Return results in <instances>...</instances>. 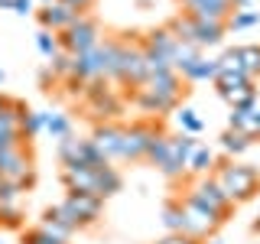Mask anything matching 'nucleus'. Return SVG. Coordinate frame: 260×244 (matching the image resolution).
<instances>
[{
    "label": "nucleus",
    "instance_id": "nucleus-1",
    "mask_svg": "<svg viewBox=\"0 0 260 244\" xmlns=\"http://www.w3.org/2000/svg\"><path fill=\"white\" fill-rule=\"evenodd\" d=\"M211 176L218 179V186L228 192V199H231L234 205H244V202L257 199V192H260V169L254 163L221 157L215 163V169H211Z\"/></svg>",
    "mask_w": 260,
    "mask_h": 244
},
{
    "label": "nucleus",
    "instance_id": "nucleus-2",
    "mask_svg": "<svg viewBox=\"0 0 260 244\" xmlns=\"http://www.w3.org/2000/svg\"><path fill=\"white\" fill-rule=\"evenodd\" d=\"M162 130V120L159 117H140L134 124H124V140H120V157L124 163H143L146 160V150L153 146Z\"/></svg>",
    "mask_w": 260,
    "mask_h": 244
},
{
    "label": "nucleus",
    "instance_id": "nucleus-3",
    "mask_svg": "<svg viewBox=\"0 0 260 244\" xmlns=\"http://www.w3.org/2000/svg\"><path fill=\"white\" fill-rule=\"evenodd\" d=\"M81 101H85L88 114L101 124V120H114L120 111H124V95L114 88V81H91L81 92Z\"/></svg>",
    "mask_w": 260,
    "mask_h": 244
},
{
    "label": "nucleus",
    "instance_id": "nucleus-4",
    "mask_svg": "<svg viewBox=\"0 0 260 244\" xmlns=\"http://www.w3.org/2000/svg\"><path fill=\"white\" fill-rule=\"evenodd\" d=\"M55 153H59L62 169H94V166L111 163V160L101 157V150H98L88 137H75V134L62 137V140L55 143Z\"/></svg>",
    "mask_w": 260,
    "mask_h": 244
},
{
    "label": "nucleus",
    "instance_id": "nucleus-5",
    "mask_svg": "<svg viewBox=\"0 0 260 244\" xmlns=\"http://www.w3.org/2000/svg\"><path fill=\"white\" fill-rule=\"evenodd\" d=\"M55 36H59V49H62V52H69V55H81V52H88V49H94L98 43H101L104 33H101V23H98L94 16L81 13L69 29L55 33Z\"/></svg>",
    "mask_w": 260,
    "mask_h": 244
},
{
    "label": "nucleus",
    "instance_id": "nucleus-6",
    "mask_svg": "<svg viewBox=\"0 0 260 244\" xmlns=\"http://www.w3.org/2000/svg\"><path fill=\"white\" fill-rule=\"evenodd\" d=\"M0 179H10L23 192L36 186V163H32V150L26 146H13V150L0 153Z\"/></svg>",
    "mask_w": 260,
    "mask_h": 244
},
{
    "label": "nucleus",
    "instance_id": "nucleus-7",
    "mask_svg": "<svg viewBox=\"0 0 260 244\" xmlns=\"http://www.w3.org/2000/svg\"><path fill=\"white\" fill-rule=\"evenodd\" d=\"M62 208L72 215V222H75L78 231H81V228H91V225L101 222L104 199H101V195H94V192H69L62 199Z\"/></svg>",
    "mask_w": 260,
    "mask_h": 244
},
{
    "label": "nucleus",
    "instance_id": "nucleus-8",
    "mask_svg": "<svg viewBox=\"0 0 260 244\" xmlns=\"http://www.w3.org/2000/svg\"><path fill=\"white\" fill-rule=\"evenodd\" d=\"M189 192H192V195H199V199L205 202V205H211V208L218 211V215L224 218V222L234 215V208H238L231 199H228V192L221 189V186H218V179L211 176V173H208V176H199V179H192Z\"/></svg>",
    "mask_w": 260,
    "mask_h": 244
},
{
    "label": "nucleus",
    "instance_id": "nucleus-9",
    "mask_svg": "<svg viewBox=\"0 0 260 244\" xmlns=\"http://www.w3.org/2000/svg\"><path fill=\"white\" fill-rule=\"evenodd\" d=\"M211 85H215L218 98H224L228 104H234L241 95L254 92V88H257V78H250L247 72H241V69H218V75H215Z\"/></svg>",
    "mask_w": 260,
    "mask_h": 244
},
{
    "label": "nucleus",
    "instance_id": "nucleus-10",
    "mask_svg": "<svg viewBox=\"0 0 260 244\" xmlns=\"http://www.w3.org/2000/svg\"><path fill=\"white\" fill-rule=\"evenodd\" d=\"M98 150H101L104 160H117L120 157V140H124V124H117V120H101V124L91 127V137H88Z\"/></svg>",
    "mask_w": 260,
    "mask_h": 244
},
{
    "label": "nucleus",
    "instance_id": "nucleus-11",
    "mask_svg": "<svg viewBox=\"0 0 260 244\" xmlns=\"http://www.w3.org/2000/svg\"><path fill=\"white\" fill-rule=\"evenodd\" d=\"M36 23H39V29H49V33H62V29H69L72 23L78 20V10H72L69 4H62V0H55V4H46V7H36Z\"/></svg>",
    "mask_w": 260,
    "mask_h": 244
},
{
    "label": "nucleus",
    "instance_id": "nucleus-12",
    "mask_svg": "<svg viewBox=\"0 0 260 244\" xmlns=\"http://www.w3.org/2000/svg\"><path fill=\"white\" fill-rule=\"evenodd\" d=\"M140 46L146 49V52H156V55H162V59L173 62V55L179 49V39H176V33L169 26H153V29L140 33Z\"/></svg>",
    "mask_w": 260,
    "mask_h": 244
},
{
    "label": "nucleus",
    "instance_id": "nucleus-13",
    "mask_svg": "<svg viewBox=\"0 0 260 244\" xmlns=\"http://www.w3.org/2000/svg\"><path fill=\"white\" fill-rule=\"evenodd\" d=\"M39 228L59 234V238H65V241H69L72 234L78 231V225L72 222V215L62 208V202H59V205H46V208H43V215H39Z\"/></svg>",
    "mask_w": 260,
    "mask_h": 244
},
{
    "label": "nucleus",
    "instance_id": "nucleus-14",
    "mask_svg": "<svg viewBox=\"0 0 260 244\" xmlns=\"http://www.w3.org/2000/svg\"><path fill=\"white\" fill-rule=\"evenodd\" d=\"M195 20H208V23H228V16L234 13L231 0H192L189 7H182Z\"/></svg>",
    "mask_w": 260,
    "mask_h": 244
},
{
    "label": "nucleus",
    "instance_id": "nucleus-15",
    "mask_svg": "<svg viewBox=\"0 0 260 244\" xmlns=\"http://www.w3.org/2000/svg\"><path fill=\"white\" fill-rule=\"evenodd\" d=\"M124 192V173H120L114 163H104V166H94V195H101L104 202L111 195Z\"/></svg>",
    "mask_w": 260,
    "mask_h": 244
},
{
    "label": "nucleus",
    "instance_id": "nucleus-16",
    "mask_svg": "<svg viewBox=\"0 0 260 244\" xmlns=\"http://www.w3.org/2000/svg\"><path fill=\"white\" fill-rule=\"evenodd\" d=\"M218 75V59H205V55H199L195 62H189L182 72H179V78L185 81V85H199V81H215Z\"/></svg>",
    "mask_w": 260,
    "mask_h": 244
},
{
    "label": "nucleus",
    "instance_id": "nucleus-17",
    "mask_svg": "<svg viewBox=\"0 0 260 244\" xmlns=\"http://www.w3.org/2000/svg\"><path fill=\"white\" fill-rule=\"evenodd\" d=\"M215 163H218V157H215V150H211L208 143H199L192 150V157H189V166H185V173L189 176H208L211 169H215Z\"/></svg>",
    "mask_w": 260,
    "mask_h": 244
},
{
    "label": "nucleus",
    "instance_id": "nucleus-18",
    "mask_svg": "<svg viewBox=\"0 0 260 244\" xmlns=\"http://www.w3.org/2000/svg\"><path fill=\"white\" fill-rule=\"evenodd\" d=\"M162 228H166V234H185V208L179 195L166 199V205H162Z\"/></svg>",
    "mask_w": 260,
    "mask_h": 244
},
{
    "label": "nucleus",
    "instance_id": "nucleus-19",
    "mask_svg": "<svg viewBox=\"0 0 260 244\" xmlns=\"http://www.w3.org/2000/svg\"><path fill=\"white\" fill-rule=\"evenodd\" d=\"M218 146L224 150V157H231V160H238V157H244V153L254 146V140H250L247 134H241V130H231L228 127L221 137H218Z\"/></svg>",
    "mask_w": 260,
    "mask_h": 244
},
{
    "label": "nucleus",
    "instance_id": "nucleus-20",
    "mask_svg": "<svg viewBox=\"0 0 260 244\" xmlns=\"http://www.w3.org/2000/svg\"><path fill=\"white\" fill-rule=\"evenodd\" d=\"M65 192H94V169H62Z\"/></svg>",
    "mask_w": 260,
    "mask_h": 244
},
{
    "label": "nucleus",
    "instance_id": "nucleus-21",
    "mask_svg": "<svg viewBox=\"0 0 260 244\" xmlns=\"http://www.w3.org/2000/svg\"><path fill=\"white\" fill-rule=\"evenodd\" d=\"M238 65L247 72L250 78L260 75V43H244L238 46Z\"/></svg>",
    "mask_w": 260,
    "mask_h": 244
},
{
    "label": "nucleus",
    "instance_id": "nucleus-22",
    "mask_svg": "<svg viewBox=\"0 0 260 244\" xmlns=\"http://www.w3.org/2000/svg\"><path fill=\"white\" fill-rule=\"evenodd\" d=\"M46 134L52 137V140H62V137H72V134H75V124H72L69 114H62V111H49Z\"/></svg>",
    "mask_w": 260,
    "mask_h": 244
},
{
    "label": "nucleus",
    "instance_id": "nucleus-23",
    "mask_svg": "<svg viewBox=\"0 0 260 244\" xmlns=\"http://www.w3.org/2000/svg\"><path fill=\"white\" fill-rule=\"evenodd\" d=\"M254 26H260V10H234L224 23L228 33H247Z\"/></svg>",
    "mask_w": 260,
    "mask_h": 244
},
{
    "label": "nucleus",
    "instance_id": "nucleus-24",
    "mask_svg": "<svg viewBox=\"0 0 260 244\" xmlns=\"http://www.w3.org/2000/svg\"><path fill=\"white\" fill-rule=\"evenodd\" d=\"M176 124H179V134H192V137H199L205 130V120L192 108H176Z\"/></svg>",
    "mask_w": 260,
    "mask_h": 244
},
{
    "label": "nucleus",
    "instance_id": "nucleus-25",
    "mask_svg": "<svg viewBox=\"0 0 260 244\" xmlns=\"http://www.w3.org/2000/svg\"><path fill=\"white\" fill-rule=\"evenodd\" d=\"M20 244H69V241L52 234V231H46V228H39V225H32V228H23L20 231Z\"/></svg>",
    "mask_w": 260,
    "mask_h": 244
},
{
    "label": "nucleus",
    "instance_id": "nucleus-26",
    "mask_svg": "<svg viewBox=\"0 0 260 244\" xmlns=\"http://www.w3.org/2000/svg\"><path fill=\"white\" fill-rule=\"evenodd\" d=\"M46 120H49V111H29L26 117H23V137L26 140H36L39 134H46Z\"/></svg>",
    "mask_w": 260,
    "mask_h": 244
},
{
    "label": "nucleus",
    "instance_id": "nucleus-27",
    "mask_svg": "<svg viewBox=\"0 0 260 244\" xmlns=\"http://www.w3.org/2000/svg\"><path fill=\"white\" fill-rule=\"evenodd\" d=\"M36 52L49 62L55 52H62V49H59V36H55V33H49V29H39L36 33Z\"/></svg>",
    "mask_w": 260,
    "mask_h": 244
},
{
    "label": "nucleus",
    "instance_id": "nucleus-28",
    "mask_svg": "<svg viewBox=\"0 0 260 244\" xmlns=\"http://www.w3.org/2000/svg\"><path fill=\"white\" fill-rule=\"evenodd\" d=\"M46 69L52 72V78H55V81H65V78L72 75V55H69V52H55L52 59H49Z\"/></svg>",
    "mask_w": 260,
    "mask_h": 244
},
{
    "label": "nucleus",
    "instance_id": "nucleus-29",
    "mask_svg": "<svg viewBox=\"0 0 260 244\" xmlns=\"http://www.w3.org/2000/svg\"><path fill=\"white\" fill-rule=\"evenodd\" d=\"M0 228L23 231V202L20 205H0Z\"/></svg>",
    "mask_w": 260,
    "mask_h": 244
},
{
    "label": "nucleus",
    "instance_id": "nucleus-30",
    "mask_svg": "<svg viewBox=\"0 0 260 244\" xmlns=\"http://www.w3.org/2000/svg\"><path fill=\"white\" fill-rule=\"evenodd\" d=\"M257 101H260V88H254V92H247V95H241L238 101L231 104V111H241V114H250L257 108Z\"/></svg>",
    "mask_w": 260,
    "mask_h": 244
},
{
    "label": "nucleus",
    "instance_id": "nucleus-31",
    "mask_svg": "<svg viewBox=\"0 0 260 244\" xmlns=\"http://www.w3.org/2000/svg\"><path fill=\"white\" fill-rule=\"evenodd\" d=\"M13 13L16 16H32L36 13V0H13Z\"/></svg>",
    "mask_w": 260,
    "mask_h": 244
},
{
    "label": "nucleus",
    "instance_id": "nucleus-32",
    "mask_svg": "<svg viewBox=\"0 0 260 244\" xmlns=\"http://www.w3.org/2000/svg\"><path fill=\"white\" fill-rule=\"evenodd\" d=\"M156 244H202V241L189 238V234H162V238H159Z\"/></svg>",
    "mask_w": 260,
    "mask_h": 244
},
{
    "label": "nucleus",
    "instance_id": "nucleus-33",
    "mask_svg": "<svg viewBox=\"0 0 260 244\" xmlns=\"http://www.w3.org/2000/svg\"><path fill=\"white\" fill-rule=\"evenodd\" d=\"M234 10H254V0H231Z\"/></svg>",
    "mask_w": 260,
    "mask_h": 244
},
{
    "label": "nucleus",
    "instance_id": "nucleus-34",
    "mask_svg": "<svg viewBox=\"0 0 260 244\" xmlns=\"http://www.w3.org/2000/svg\"><path fill=\"white\" fill-rule=\"evenodd\" d=\"M0 10H13V0H0Z\"/></svg>",
    "mask_w": 260,
    "mask_h": 244
},
{
    "label": "nucleus",
    "instance_id": "nucleus-35",
    "mask_svg": "<svg viewBox=\"0 0 260 244\" xmlns=\"http://www.w3.org/2000/svg\"><path fill=\"white\" fill-rule=\"evenodd\" d=\"M7 104H10V95H0V111H4Z\"/></svg>",
    "mask_w": 260,
    "mask_h": 244
},
{
    "label": "nucleus",
    "instance_id": "nucleus-36",
    "mask_svg": "<svg viewBox=\"0 0 260 244\" xmlns=\"http://www.w3.org/2000/svg\"><path fill=\"white\" fill-rule=\"evenodd\" d=\"M250 231H254V234H260V215L254 218V225H250Z\"/></svg>",
    "mask_w": 260,
    "mask_h": 244
},
{
    "label": "nucleus",
    "instance_id": "nucleus-37",
    "mask_svg": "<svg viewBox=\"0 0 260 244\" xmlns=\"http://www.w3.org/2000/svg\"><path fill=\"white\" fill-rule=\"evenodd\" d=\"M202 244H221V241H218V238H208V241H202Z\"/></svg>",
    "mask_w": 260,
    "mask_h": 244
},
{
    "label": "nucleus",
    "instance_id": "nucleus-38",
    "mask_svg": "<svg viewBox=\"0 0 260 244\" xmlns=\"http://www.w3.org/2000/svg\"><path fill=\"white\" fill-rule=\"evenodd\" d=\"M4 81H7V72H4V69H0V85H4Z\"/></svg>",
    "mask_w": 260,
    "mask_h": 244
},
{
    "label": "nucleus",
    "instance_id": "nucleus-39",
    "mask_svg": "<svg viewBox=\"0 0 260 244\" xmlns=\"http://www.w3.org/2000/svg\"><path fill=\"white\" fill-rule=\"evenodd\" d=\"M46 4H55V0H39V7H46Z\"/></svg>",
    "mask_w": 260,
    "mask_h": 244
},
{
    "label": "nucleus",
    "instance_id": "nucleus-40",
    "mask_svg": "<svg viewBox=\"0 0 260 244\" xmlns=\"http://www.w3.org/2000/svg\"><path fill=\"white\" fill-rule=\"evenodd\" d=\"M179 4H182V7H189V4H192V0H179Z\"/></svg>",
    "mask_w": 260,
    "mask_h": 244
},
{
    "label": "nucleus",
    "instance_id": "nucleus-41",
    "mask_svg": "<svg viewBox=\"0 0 260 244\" xmlns=\"http://www.w3.org/2000/svg\"><path fill=\"white\" fill-rule=\"evenodd\" d=\"M0 244H4V241H0Z\"/></svg>",
    "mask_w": 260,
    "mask_h": 244
},
{
    "label": "nucleus",
    "instance_id": "nucleus-42",
    "mask_svg": "<svg viewBox=\"0 0 260 244\" xmlns=\"http://www.w3.org/2000/svg\"><path fill=\"white\" fill-rule=\"evenodd\" d=\"M257 244H260V241H257Z\"/></svg>",
    "mask_w": 260,
    "mask_h": 244
}]
</instances>
